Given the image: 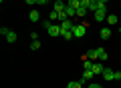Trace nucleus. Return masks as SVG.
<instances>
[{
	"instance_id": "f257e3e1",
	"label": "nucleus",
	"mask_w": 121,
	"mask_h": 88,
	"mask_svg": "<svg viewBox=\"0 0 121 88\" xmlns=\"http://www.w3.org/2000/svg\"><path fill=\"white\" fill-rule=\"evenodd\" d=\"M47 34L48 36H60V24H55V22H51L47 28Z\"/></svg>"
},
{
	"instance_id": "f03ea898",
	"label": "nucleus",
	"mask_w": 121,
	"mask_h": 88,
	"mask_svg": "<svg viewBox=\"0 0 121 88\" xmlns=\"http://www.w3.org/2000/svg\"><path fill=\"white\" fill-rule=\"evenodd\" d=\"M73 36L75 38H83V36H85V24H77V26H75V28H73Z\"/></svg>"
},
{
	"instance_id": "7ed1b4c3",
	"label": "nucleus",
	"mask_w": 121,
	"mask_h": 88,
	"mask_svg": "<svg viewBox=\"0 0 121 88\" xmlns=\"http://www.w3.org/2000/svg\"><path fill=\"white\" fill-rule=\"evenodd\" d=\"M93 76H95V74H93V70H85V72H83V76H81V82H83V84H85V82H91Z\"/></svg>"
},
{
	"instance_id": "20e7f679",
	"label": "nucleus",
	"mask_w": 121,
	"mask_h": 88,
	"mask_svg": "<svg viewBox=\"0 0 121 88\" xmlns=\"http://www.w3.org/2000/svg\"><path fill=\"white\" fill-rule=\"evenodd\" d=\"M4 38H6V42H8V44H14V42H16V40H18V34H16V32H14V30H10V32H8V34H6V36H4Z\"/></svg>"
},
{
	"instance_id": "39448f33",
	"label": "nucleus",
	"mask_w": 121,
	"mask_h": 88,
	"mask_svg": "<svg viewBox=\"0 0 121 88\" xmlns=\"http://www.w3.org/2000/svg\"><path fill=\"white\" fill-rule=\"evenodd\" d=\"M65 8H67V4L63 2V0H55V4H52V10H56V12H63Z\"/></svg>"
},
{
	"instance_id": "423d86ee",
	"label": "nucleus",
	"mask_w": 121,
	"mask_h": 88,
	"mask_svg": "<svg viewBox=\"0 0 121 88\" xmlns=\"http://www.w3.org/2000/svg\"><path fill=\"white\" fill-rule=\"evenodd\" d=\"M91 70H93V74H95V76H103V70H105V68L101 66V64H97V62H95Z\"/></svg>"
},
{
	"instance_id": "0eeeda50",
	"label": "nucleus",
	"mask_w": 121,
	"mask_h": 88,
	"mask_svg": "<svg viewBox=\"0 0 121 88\" xmlns=\"http://www.w3.org/2000/svg\"><path fill=\"white\" fill-rule=\"evenodd\" d=\"M87 12H89V6H87V4H81V6L77 8V16H81V18H85Z\"/></svg>"
},
{
	"instance_id": "6e6552de",
	"label": "nucleus",
	"mask_w": 121,
	"mask_h": 88,
	"mask_svg": "<svg viewBox=\"0 0 121 88\" xmlns=\"http://www.w3.org/2000/svg\"><path fill=\"white\" fill-rule=\"evenodd\" d=\"M103 78H105V80H115V70L105 68V70H103Z\"/></svg>"
},
{
	"instance_id": "1a4fd4ad",
	"label": "nucleus",
	"mask_w": 121,
	"mask_h": 88,
	"mask_svg": "<svg viewBox=\"0 0 121 88\" xmlns=\"http://www.w3.org/2000/svg\"><path fill=\"white\" fill-rule=\"evenodd\" d=\"M28 18H30V22H39V20H40V12H36V8H35V10H30Z\"/></svg>"
},
{
	"instance_id": "9d476101",
	"label": "nucleus",
	"mask_w": 121,
	"mask_h": 88,
	"mask_svg": "<svg viewBox=\"0 0 121 88\" xmlns=\"http://www.w3.org/2000/svg\"><path fill=\"white\" fill-rule=\"evenodd\" d=\"M87 56H89V60H93V62H95V60H99V52H97V48L89 50V52H87Z\"/></svg>"
},
{
	"instance_id": "9b49d317",
	"label": "nucleus",
	"mask_w": 121,
	"mask_h": 88,
	"mask_svg": "<svg viewBox=\"0 0 121 88\" xmlns=\"http://www.w3.org/2000/svg\"><path fill=\"white\" fill-rule=\"evenodd\" d=\"M75 26H73V22L71 20H65V22H60V30H73Z\"/></svg>"
},
{
	"instance_id": "f8f14e48",
	"label": "nucleus",
	"mask_w": 121,
	"mask_h": 88,
	"mask_svg": "<svg viewBox=\"0 0 121 88\" xmlns=\"http://www.w3.org/2000/svg\"><path fill=\"white\" fill-rule=\"evenodd\" d=\"M101 38H103V40L111 38V28H101Z\"/></svg>"
},
{
	"instance_id": "ddd939ff",
	"label": "nucleus",
	"mask_w": 121,
	"mask_h": 88,
	"mask_svg": "<svg viewBox=\"0 0 121 88\" xmlns=\"http://www.w3.org/2000/svg\"><path fill=\"white\" fill-rule=\"evenodd\" d=\"M67 88H83V82H81V80H75V82H69V84H67Z\"/></svg>"
},
{
	"instance_id": "4468645a",
	"label": "nucleus",
	"mask_w": 121,
	"mask_h": 88,
	"mask_svg": "<svg viewBox=\"0 0 121 88\" xmlns=\"http://www.w3.org/2000/svg\"><path fill=\"white\" fill-rule=\"evenodd\" d=\"M48 20H51V22H56V20H59V12H56V10L48 12Z\"/></svg>"
},
{
	"instance_id": "2eb2a0df",
	"label": "nucleus",
	"mask_w": 121,
	"mask_h": 88,
	"mask_svg": "<svg viewBox=\"0 0 121 88\" xmlns=\"http://www.w3.org/2000/svg\"><path fill=\"white\" fill-rule=\"evenodd\" d=\"M97 52H99V60H107V50H103V48H97Z\"/></svg>"
},
{
	"instance_id": "dca6fc26",
	"label": "nucleus",
	"mask_w": 121,
	"mask_h": 88,
	"mask_svg": "<svg viewBox=\"0 0 121 88\" xmlns=\"http://www.w3.org/2000/svg\"><path fill=\"white\" fill-rule=\"evenodd\" d=\"M107 22H109L111 26H115V24H117V16H115V14H109V16H107Z\"/></svg>"
},
{
	"instance_id": "f3484780",
	"label": "nucleus",
	"mask_w": 121,
	"mask_h": 88,
	"mask_svg": "<svg viewBox=\"0 0 121 88\" xmlns=\"http://www.w3.org/2000/svg\"><path fill=\"white\" fill-rule=\"evenodd\" d=\"M67 4H69V6H73V8H79V6H81L83 2H81V0H69Z\"/></svg>"
},
{
	"instance_id": "a211bd4d",
	"label": "nucleus",
	"mask_w": 121,
	"mask_h": 88,
	"mask_svg": "<svg viewBox=\"0 0 121 88\" xmlns=\"http://www.w3.org/2000/svg\"><path fill=\"white\" fill-rule=\"evenodd\" d=\"M40 48V42L39 40H32V44H30V50H39Z\"/></svg>"
},
{
	"instance_id": "6ab92c4d",
	"label": "nucleus",
	"mask_w": 121,
	"mask_h": 88,
	"mask_svg": "<svg viewBox=\"0 0 121 88\" xmlns=\"http://www.w3.org/2000/svg\"><path fill=\"white\" fill-rule=\"evenodd\" d=\"M48 2H51V0H36V4H39V6H47Z\"/></svg>"
},
{
	"instance_id": "aec40b11",
	"label": "nucleus",
	"mask_w": 121,
	"mask_h": 88,
	"mask_svg": "<svg viewBox=\"0 0 121 88\" xmlns=\"http://www.w3.org/2000/svg\"><path fill=\"white\" fill-rule=\"evenodd\" d=\"M10 32V28H4V26H2V28H0V34H2V36H6V34Z\"/></svg>"
},
{
	"instance_id": "412c9836",
	"label": "nucleus",
	"mask_w": 121,
	"mask_h": 88,
	"mask_svg": "<svg viewBox=\"0 0 121 88\" xmlns=\"http://www.w3.org/2000/svg\"><path fill=\"white\" fill-rule=\"evenodd\" d=\"M87 88H101V84H97V82H91Z\"/></svg>"
},
{
	"instance_id": "4be33fe9",
	"label": "nucleus",
	"mask_w": 121,
	"mask_h": 88,
	"mask_svg": "<svg viewBox=\"0 0 121 88\" xmlns=\"http://www.w3.org/2000/svg\"><path fill=\"white\" fill-rule=\"evenodd\" d=\"M24 2H26L28 6H35V4H36V0H24Z\"/></svg>"
},
{
	"instance_id": "5701e85b",
	"label": "nucleus",
	"mask_w": 121,
	"mask_h": 88,
	"mask_svg": "<svg viewBox=\"0 0 121 88\" xmlns=\"http://www.w3.org/2000/svg\"><path fill=\"white\" fill-rule=\"evenodd\" d=\"M81 2H83V4H89V0H81Z\"/></svg>"
},
{
	"instance_id": "b1692460",
	"label": "nucleus",
	"mask_w": 121,
	"mask_h": 88,
	"mask_svg": "<svg viewBox=\"0 0 121 88\" xmlns=\"http://www.w3.org/2000/svg\"><path fill=\"white\" fill-rule=\"evenodd\" d=\"M101 2H105V4H107V2H109V0H101Z\"/></svg>"
},
{
	"instance_id": "393cba45",
	"label": "nucleus",
	"mask_w": 121,
	"mask_h": 88,
	"mask_svg": "<svg viewBox=\"0 0 121 88\" xmlns=\"http://www.w3.org/2000/svg\"><path fill=\"white\" fill-rule=\"evenodd\" d=\"M119 34H121V26H119Z\"/></svg>"
},
{
	"instance_id": "a878e982",
	"label": "nucleus",
	"mask_w": 121,
	"mask_h": 88,
	"mask_svg": "<svg viewBox=\"0 0 121 88\" xmlns=\"http://www.w3.org/2000/svg\"><path fill=\"white\" fill-rule=\"evenodd\" d=\"M83 88H87V86H83Z\"/></svg>"
}]
</instances>
